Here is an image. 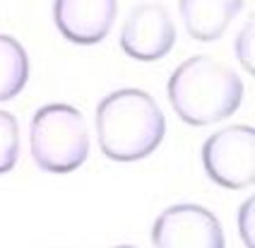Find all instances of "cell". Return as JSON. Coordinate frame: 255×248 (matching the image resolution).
Segmentation results:
<instances>
[{"mask_svg": "<svg viewBox=\"0 0 255 248\" xmlns=\"http://www.w3.org/2000/svg\"><path fill=\"white\" fill-rule=\"evenodd\" d=\"M118 44L132 60L152 63L164 56L176 44V24L161 2H142L130 10L123 22Z\"/></svg>", "mask_w": 255, "mask_h": 248, "instance_id": "cell-6", "label": "cell"}, {"mask_svg": "<svg viewBox=\"0 0 255 248\" xmlns=\"http://www.w3.org/2000/svg\"><path fill=\"white\" fill-rule=\"evenodd\" d=\"M29 80V58L14 36L0 34V102L14 99Z\"/></svg>", "mask_w": 255, "mask_h": 248, "instance_id": "cell-9", "label": "cell"}, {"mask_svg": "<svg viewBox=\"0 0 255 248\" xmlns=\"http://www.w3.org/2000/svg\"><path fill=\"white\" fill-rule=\"evenodd\" d=\"M116 12L118 0H53L56 27L72 44L104 41L114 27Z\"/></svg>", "mask_w": 255, "mask_h": 248, "instance_id": "cell-7", "label": "cell"}, {"mask_svg": "<svg viewBox=\"0 0 255 248\" xmlns=\"http://www.w3.org/2000/svg\"><path fill=\"white\" fill-rule=\"evenodd\" d=\"M239 232L246 248H255L253 244V198H248L239 210Z\"/></svg>", "mask_w": 255, "mask_h": 248, "instance_id": "cell-12", "label": "cell"}, {"mask_svg": "<svg viewBox=\"0 0 255 248\" xmlns=\"http://www.w3.org/2000/svg\"><path fill=\"white\" fill-rule=\"evenodd\" d=\"M31 159L48 174H70L89 157V132L85 116L70 104L41 106L29 130Z\"/></svg>", "mask_w": 255, "mask_h": 248, "instance_id": "cell-3", "label": "cell"}, {"mask_svg": "<svg viewBox=\"0 0 255 248\" xmlns=\"http://www.w3.org/2000/svg\"><path fill=\"white\" fill-rule=\"evenodd\" d=\"M253 19H248L246 22V27H243L239 34H236V41H234V48H236V58H239V63H241L243 68H246V73H253Z\"/></svg>", "mask_w": 255, "mask_h": 248, "instance_id": "cell-11", "label": "cell"}, {"mask_svg": "<svg viewBox=\"0 0 255 248\" xmlns=\"http://www.w3.org/2000/svg\"><path fill=\"white\" fill-rule=\"evenodd\" d=\"M97 137L114 161H137L152 154L166 135V118L144 89H116L97 106Z\"/></svg>", "mask_w": 255, "mask_h": 248, "instance_id": "cell-1", "label": "cell"}, {"mask_svg": "<svg viewBox=\"0 0 255 248\" xmlns=\"http://www.w3.org/2000/svg\"><path fill=\"white\" fill-rule=\"evenodd\" d=\"M205 174L229 190L251 188L255 181V130L251 125H229L212 132L202 145Z\"/></svg>", "mask_w": 255, "mask_h": 248, "instance_id": "cell-4", "label": "cell"}, {"mask_svg": "<svg viewBox=\"0 0 255 248\" xmlns=\"http://www.w3.org/2000/svg\"><path fill=\"white\" fill-rule=\"evenodd\" d=\"M152 244L154 248H227L217 215L193 203L161 210L152 227Z\"/></svg>", "mask_w": 255, "mask_h": 248, "instance_id": "cell-5", "label": "cell"}, {"mask_svg": "<svg viewBox=\"0 0 255 248\" xmlns=\"http://www.w3.org/2000/svg\"><path fill=\"white\" fill-rule=\"evenodd\" d=\"M169 102L188 125H212L239 111L243 82L229 65L212 56L183 60L169 77Z\"/></svg>", "mask_w": 255, "mask_h": 248, "instance_id": "cell-2", "label": "cell"}, {"mask_svg": "<svg viewBox=\"0 0 255 248\" xmlns=\"http://www.w3.org/2000/svg\"><path fill=\"white\" fill-rule=\"evenodd\" d=\"M178 10L195 41H217L243 10V0H178Z\"/></svg>", "mask_w": 255, "mask_h": 248, "instance_id": "cell-8", "label": "cell"}, {"mask_svg": "<svg viewBox=\"0 0 255 248\" xmlns=\"http://www.w3.org/2000/svg\"><path fill=\"white\" fill-rule=\"evenodd\" d=\"M116 248H137V246H130V244H123V246H116Z\"/></svg>", "mask_w": 255, "mask_h": 248, "instance_id": "cell-13", "label": "cell"}, {"mask_svg": "<svg viewBox=\"0 0 255 248\" xmlns=\"http://www.w3.org/2000/svg\"><path fill=\"white\" fill-rule=\"evenodd\" d=\"M19 157V123L12 114L0 111V174L12 171Z\"/></svg>", "mask_w": 255, "mask_h": 248, "instance_id": "cell-10", "label": "cell"}]
</instances>
